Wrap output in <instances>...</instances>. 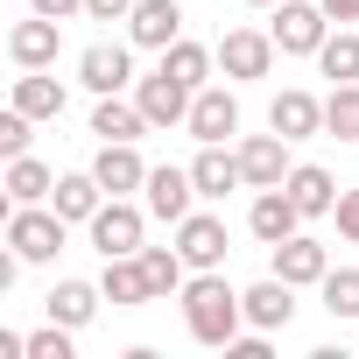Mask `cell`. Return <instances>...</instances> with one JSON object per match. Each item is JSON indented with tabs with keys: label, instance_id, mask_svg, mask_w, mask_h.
I'll return each instance as SVG.
<instances>
[{
	"label": "cell",
	"instance_id": "1",
	"mask_svg": "<svg viewBox=\"0 0 359 359\" xmlns=\"http://www.w3.org/2000/svg\"><path fill=\"white\" fill-rule=\"evenodd\" d=\"M184 331L198 338V345H212V352H226L240 331H247V296L219 275V268H205V275H191L184 282Z\"/></svg>",
	"mask_w": 359,
	"mask_h": 359
},
{
	"label": "cell",
	"instance_id": "2",
	"mask_svg": "<svg viewBox=\"0 0 359 359\" xmlns=\"http://www.w3.org/2000/svg\"><path fill=\"white\" fill-rule=\"evenodd\" d=\"M64 233H71V219L57 205H8V247L22 261H57L64 254Z\"/></svg>",
	"mask_w": 359,
	"mask_h": 359
},
{
	"label": "cell",
	"instance_id": "3",
	"mask_svg": "<svg viewBox=\"0 0 359 359\" xmlns=\"http://www.w3.org/2000/svg\"><path fill=\"white\" fill-rule=\"evenodd\" d=\"M92 247H99V261H113V254H141L148 247V205H134V198H106L99 212H92Z\"/></svg>",
	"mask_w": 359,
	"mask_h": 359
},
{
	"label": "cell",
	"instance_id": "4",
	"mask_svg": "<svg viewBox=\"0 0 359 359\" xmlns=\"http://www.w3.org/2000/svg\"><path fill=\"white\" fill-rule=\"evenodd\" d=\"M268 36H275V50H282V57H317V50H324V36H331L324 0H275Z\"/></svg>",
	"mask_w": 359,
	"mask_h": 359
},
{
	"label": "cell",
	"instance_id": "5",
	"mask_svg": "<svg viewBox=\"0 0 359 359\" xmlns=\"http://www.w3.org/2000/svg\"><path fill=\"white\" fill-rule=\"evenodd\" d=\"M141 205H148V219H162V226H184V219L198 212V176L176 169V162H155L148 184H141Z\"/></svg>",
	"mask_w": 359,
	"mask_h": 359
},
{
	"label": "cell",
	"instance_id": "6",
	"mask_svg": "<svg viewBox=\"0 0 359 359\" xmlns=\"http://www.w3.org/2000/svg\"><path fill=\"white\" fill-rule=\"evenodd\" d=\"M275 57H282V50H275V36H268V29H226V36H219V71H226L233 85L268 78V71H275Z\"/></svg>",
	"mask_w": 359,
	"mask_h": 359
},
{
	"label": "cell",
	"instance_id": "7",
	"mask_svg": "<svg viewBox=\"0 0 359 359\" xmlns=\"http://www.w3.org/2000/svg\"><path fill=\"white\" fill-rule=\"evenodd\" d=\"M176 254L191 261V275H205V268H226V254H233V233H226V219H219V212H191L184 226H176Z\"/></svg>",
	"mask_w": 359,
	"mask_h": 359
},
{
	"label": "cell",
	"instance_id": "8",
	"mask_svg": "<svg viewBox=\"0 0 359 359\" xmlns=\"http://www.w3.org/2000/svg\"><path fill=\"white\" fill-rule=\"evenodd\" d=\"M191 176H198V198H205V205H226L233 191H247V176H240V148H226V141H198Z\"/></svg>",
	"mask_w": 359,
	"mask_h": 359
},
{
	"label": "cell",
	"instance_id": "9",
	"mask_svg": "<svg viewBox=\"0 0 359 359\" xmlns=\"http://www.w3.org/2000/svg\"><path fill=\"white\" fill-rule=\"evenodd\" d=\"M134 99H141L148 127H184V120H191V99H198V92H191V85H176V78H169V71L155 64L148 78H134Z\"/></svg>",
	"mask_w": 359,
	"mask_h": 359
},
{
	"label": "cell",
	"instance_id": "10",
	"mask_svg": "<svg viewBox=\"0 0 359 359\" xmlns=\"http://www.w3.org/2000/svg\"><path fill=\"white\" fill-rule=\"evenodd\" d=\"M296 162H289V134H247L240 141V176H247V191H275L282 176H289Z\"/></svg>",
	"mask_w": 359,
	"mask_h": 359
},
{
	"label": "cell",
	"instance_id": "11",
	"mask_svg": "<svg viewBox=\"0 0 359 359\" xmlns=\"http://www.w3.org/2000/svg\"><path fill=\"white\" fill-rule=\"evenodd\" d=\"M268 254H275L268 275H282V282H296V289H317V282L331 275V254H324V240H310V233H289V240H275Z\"/></svg>",
	"mask_w": 359,
	"mask_h": 359
},
{
	"label": "cell",
	"instance_id": "12",
	"mask_svg": "<svg viewBox=\"0 0 359 359\" xmlns=\"http://www.w3.org/2000/svg\"><path fill=\"white\" fill-rule=\"evenodd\" d=\"M92 176L106 184V198H134V191L148 184V162H141V148H134V141H99Z\"/></svg>",
	"mask_w": 359,
	"mask_h": 359
},
{
	"label": "cell",
	"instance_id": "13",
	"mask_svg": "<svg viewBox=\"0 0 359 359\" xmlns=\"http://www.w3.org/2000/svg\"><path fill=\"white\" fill-rule=\"evenodd\" d=\"M57 43H64V22H50V15H29V22L8 29V57L22 71H50L57 64Z\"/></svg>",
	"mask_w": 359,
	"mask_h": 359
},
{
	"label": "cell",
	"instance_id": "14",
	"mask_svg": "<svg viewBox=\"0 0 359 359\" xmlns=\"http://www.w3.org/2000/svg\"><path fill=\"white\" fill-rule=\"evenodd\" d=\"M247 233L261 240V247H275V240H289V233H303V212H296V198L275 184V191H254V205H247Z\"/></svg>",
	"mask_w": 359,
	"mask_h": 359
},
{
	"label": "cell",
	"instance_id": "15",
	"mask_svg": "<svg viewBox=\"0 0 359 359\" xmlns=\"http://www.w3.org/2000/svg\"><path fill=\"white\" fill-rule=\"evenodd\" d=\"M176 36H184V8H176V0H134V15H127V43L134 50H169Z\"/></svg>",
	"mask_w": 359,
	"mask_h": 359
},
{
	"label": "cell",
	"instance_id": "16",
	"mask_svg": "<svg viewBox=\"0 0 359 359\" xmlns=\"http://www.w3.org/2000/svg\"><path fill=\"white\" fill-rule=\"evenodd\" d=\"M282 191L296 198L303 219H331V212H338V176H331L324 162H296V169L282 176Z\"/></svg>",
	"mask_w": 359,
	"mask_h": 359
},
{
	"label": "cell",
	"instance_id": "17",
	"mask_svg": "<svg viewBox=\"0 0 359 359\" xmlns=\"http://www.w3.org/2000/svg\"><path fill=\"white\" fill-rule=\"evenodd\" d=\"M78 85L99 92V99H106V92H127V85H134V57H127L120 43H92V50L78 57Z\"/></svg>",
	"mask_w": 359,
	"mask_h": 359
},
{
	"label": "cell",
	"instance_id": "18",
	"mask_svg": "<svg viewBox=\"0 0 359 359\" xmlns=\"http://www.w3.org/2000/svg\"><path fill=\"white\" fill-rule=\"evenodd\" d=\"M198 141H233L240 134V99L226 92V85H205L198 99H191V120H184Z\"/></svg>",
	"mask_w": 359,
	"mask_h": 359
},
{
	"label": "cell",
	"instance_id": "19",
	"mask_svg": "<svg viewBox=\"0 0 359 359\" xmlns=\"http://www.w3.org/2000/svg\"><path fill=\"white\" fill-rule=\"evenodd\" d=\"M240 296H247V324H254V331H289V324H296V282L268 275V282H254V289H240Z\"/></svg>",
	"mask_w": 359,
	"mask_h": 359
},
{
	"label": "cell",
	"instance_id": "20",
	"mask_svg": "<svg viewBox=\"0 0 359 359\" xmlns=\"http://www.w3.org/2000/svg\"><path fill=\"white\" fill-rule=\"evenodd\" d=\"M268 127L275 134H289V141H310V134H324V99L317 92H275V106H268Z\"/></svg>",
	"mask_w": 359,
	"mask_h": 359
},
{
	"label": "cell",
	"instance_id": "21",
	"mask_svg": "<svg viewBox=\"0 0 359 359\" xmlns=\"http://www.w3.org/2000/svg\"><path fill=\"white\" fill-rule=\"evenodd\" d=\"M99 303H106V289H99V282H78V275H64V282L43 296V317H57V324L85 331V324L99 317Z\"/></svg>",
	"mask_w": 359,
	"mask_h": 359
},
{
	"label": "cell",
	"instance_id": "22",
	"mask_svg": "<svg viewBox=\"0 0 359 359\" xmlns=\"http://www.w3.org/2000/svg\"><path fill=\"white\" fill-rule=\"evenodd\" d=\"M99 289H106V303H113V310H141V303H155L141 254H113V261H106V275H99Z\"/></svg>",
	"mask_w": 359,
	"mask_h": 359
},
{
	"label": "cell",
	"instance_id": "23",
	"mask_svg": "<svg viewBox=\"0 0 359 359\" xmlns=\"http://www.w3.org/2000/svg\"><path fill=\"white\" fill-rule=\"evenodd\" d=\"M8 106H22L29 120H64L71 92H64V78H50V71H22V78H15V99H8Z\"/></svg>",
	"mask_w": 359,
	"mask_h": 359
},
{
	"label": "cell",
	"instance_id": "24",
	"mask_svg": "<svg viewBox=\"0 0 359 359\" xmlns=\"http://www.w3.org/2000/svg\"><path fill=\"white\" fill-rule=\"evenodd\" d=\"M50 205L71 219V226H92V212L106 205V184L92 169H71V176H57V191H50Z\"/></svg>",
	"mask_w": 359,
	"mask_h": 359
},
{
	"label": "cell",
	"instance_id": "25",
	"mask_svg": "<svg viewBox=\"0 0 359 359\" xmlns=\"http://www.w3.org/2000/svg\"><path fill=\"white\" fill-rule=\"evenodd\" d=\"M92 134H99V141H141V134H148V113H141V99H120V92H106V99L92 106Z\"/></svg>",
	"mask_w": 359,
	"mask_h": 359
},
{
	"label": "cell",
	"instance_id": "26",
	"mask_svg": "<svg viewBox=\"0 0 359 359\" xmlns=\"http://www.w3.org/2000/svg\"><path fill=\"white\" fill-rule=\"evenodd\" d=\"M212 64H219V50H205V43H191V36H176V43L162 50V71H169L176 85H191V92L212 85Z\"/></svg>",
	"mask_w": 359,
	"mask_h": 359
},
{
	"label": "cell",
	"instance_id": "27",
	"mask_svg": "<svg viewBox=\"0 0 359 359\" xmlns=\"http://www.w3.org/2000/svg\"><path fill=\"white\" fill-rule=\"evenodd\" d=\"M8 205H50V191H57V176H50V162H36V155H15L8 162Z\"/></svg>",
	"mask_w": 359,
	"mask_h": 359
},
{
	"label": "cell",
	"instance_id": "28",
	"mask_svg": "<svg viewBox=\"0 0 359 359\" xmlns=\"http://www.w3.org/2000/svg\"><path fill=\"white\" fill-rule=\"evenodd\" d=\"M141 268H148V289H155V303L184 296V282H191V261L176 254V247H141Z\"/></svg>",
	"mask_w": 359,
	"mask_h": 359
},
{
	"label": "cell",
	"instance_id": "29",
	"mask_svg": "<svg viewBox=\"0 0 359 359\" xmlns=\"http://www.w3.org/2000/svg\"><path fill=\"white\" fill-rule=\"evenodd\" d=\"M317 71H324L331 85H359V36H352V29H331L324 50H317Z\"/></svg>",
	"mask_w": 359,
	"mask_h": 359
},
{
	"label": "cell",
	"instance_id": "30",
	"mask_svg": "<svg viewBox=\"0 0 359 359\" xmlns=\"http://www.w3.org/2000/svg\"><path fill=\"white\" fill-rule=\"evenodd\" d=\"M317 296H324V310H331L338 324H359V268H331V275L317 282Z\"/></svg>",
	"mask_w": 359,
	"mask_h": 359
},
{
	"label": "cell",
	"instance_id": "31",
	"mask_svg": "<svg viewBox=\"0 0 359 359\" xmlns=\"http://www.w3.org/2000/svg\"><path fill=\"white\" fill-rule=\"evenodd\" d=\"M324 134H331V141H359V85H331V99H324Z\"/></svg>",
	"mask_w": 359,
	"mask_h": 359
},
{
	"label": "cell",
	"instance_id": "32",
	"mask_svg": "<svg viewBox=\"0 0 359 359\" xmlns=\"http://www.w3.org/2000/svg\"><path fill=\"white\" fill-rule=\"evenodd\" d=\"M29 359H71V324H43V331H29Z\"/></svg>",
	"mask_w": 359,
	"mask_h": 359
},
{
	"label": "cell",
	"instance_id": "33",
	"mask_svg": "<svg viewBox=\"0 0 359 359\" xmlns=\"http://www.w3.org/2000/svg\"><path fill=\"white\" fill-rule=\"evenodd\" d=\"M29 127H36V120H29L22 106L0 113V155H8V162H15V155H29Z\"/></svg>",
	"mask_w": 359,
	"mask_h": 359
},
{
	"label": "cell",
	"instance_id": "34",
	"mask_svg": "<svg viewBox=\"0 0 359 359\" xmlns=\"http://www.w3.org/2000/svg\"><path fill=\"white\" fill-rule=\"evenodd\" d=\"M331 219H338V233L359 247V191H338V212H331Z\"/></svg>",
	"mask_w": 359,
	"mask_h": 359
},
{
	"label": "cell",
	"instance_id": "35",
	"mask_svg": "<svg viewBox=\"0 0 359 359\" xmlns=\"http://www.w3.org/2000/svg\"><path fill=\"white\" fill-rule=\"evenodd\" d=\"M134 0H85V22H127Z\"/></svg>",
	"mask_w": 359,
	"mask_h": 359
},
{
	"label": "cell",
	"instance_id": "36",
	"mask_svg": "<svg viewBox=\"0 0 359 359\" xmlns=\"http://www.w3.org/2000/svg\"><path fill=\"white\" fill-rule=\"evenodd\" d=\"M36 15H50V22H71V15H85V0H29Z\"/></svg>",
	"mask_w": 359,
	"mask_h": 359
},
{
	"label": "cell",
	"instance_id": "37",
	"mask_svg": "<svg viewBox=\"0 0 359 359\" xmlns=\"http://www.w3.org/2000/svg\"><path fill=\"white\" fill-rule=\"evenodd\" d=\"M324 15L331 22H359V0H324Z\"/></svg>",
	"mask_w": 359,
	"mask_h": 359
},
{
	"label": "cell",
	"instance_id": "38",
	"mask_svg": "<svg viewBox=\"0 0 359 359\" xmlns=\"http://www.w3.org/2000/svg\"><path fill=\"white\" fill-rule=\"evenodd\" d=\"M240 8H275V0H240Z\"/></svg>",
	"mask_w": 359,
	"mask_h": 359
}]
</instances>
